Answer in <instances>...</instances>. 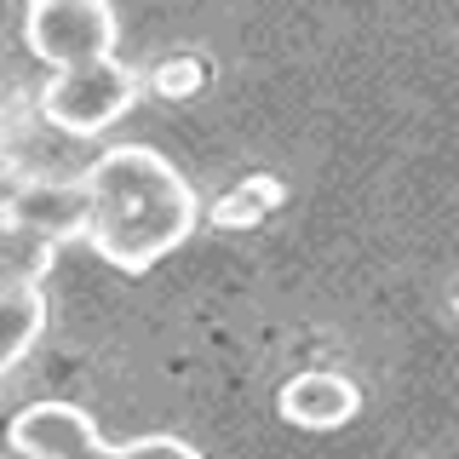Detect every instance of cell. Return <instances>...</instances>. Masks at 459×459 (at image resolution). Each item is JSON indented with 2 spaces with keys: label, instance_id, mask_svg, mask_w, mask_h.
<instances>
[{
  "label": "cell",
  "instance_id": "6da1fadb",
  "mask_svg": "<svg viewBox=\"0 0 459 459\" xmlns=\"http://www.w3.org/2000/svg\"><path fill=\"white\" fill-rule=\"evenodd\" d=\"M86 184V241L109 270L143 276L172 247L190 241L201 224V195L184 184V172L150 143H109L81 172Z\"/></svg>",
  "mask_w": 459,
  "mask_h": 459
},
{
  "label": "cell",
  "instance_id": "8992f818",
  "mask_svg": "<svg viewBox=\"0 0 459 459\" xmlns=\"http://www.w3.org/2000/svg\"><path fill=\"white\" fill-rule=\"evenodd\" d=\"M276 413L299 430H344L362 413V391L339 368H299L293 379H281Z\"/></svg>",
  "mask_w": 459,
  "mask_h": 459
},
{
  "label": "cell",
  "instance_id": "5b68a950",
  "mask_svg": "<svg viewBox=\"0 0 459 459\" xmlns=\"http://www.w3.org/2000/svg\"><path fill=\"white\" fill-rule=\"evenodd\" d=\"M6 448L18 459H109L115 442H104V430L92 425V413L75 402H23L6 425Z\"/></svg>",
  "mask_w": 459,
  "mask_h": 459
},
{
  "label": "cell",
  "instance_id": "3957f363",
  "mask_svg": "<svg viewBox=\"0 0 459 459\" xmlns=\"http://www.w3.org/2000/svg\"><path fill=\"white\" fill-rule=\"evenodd\" d=\"M115 40H121V18L104 0H35L23 12V47L40 64H52V75L104 64V57H115Z\"/></svg>",
  "mask_w": 459,
  "mask_h": 459
},
{
  "label": "cell",
  "instance_id": "ba28073f",
  "mask_svg": "<svg viewBox=\"0 0 459 459\" xmlns=\"http://www.w3.org/2000/svg\"><path fill=\"white\" fill-rule=\"evenodd\" d=\"M47 327V293H0V373H12L35 351Z\"/></svg>",
  "mask_w": 459,
  "mask_h": 459
},
{
  "label": "cell",
  "instance_id": "7a4b0ae2",
  "mask_svg": "<svg viewBox=\"0 0 459 459\" xmlns=\"http://www.w3.org/2000/svg\"><path fill=\"white\" fill-rule=\"evenodd\" d=\"M133 104H138V75L121 64V57L81 64V69H57V75L40 86V98H35L40 121H47L52 133H64V138L109 133Z\"/></svg>",
  "mask_w": 459,
  "mask_h": 459
},
{
  "label": "cell",
  "instance_id": "52a82bcc",
  "mask_svg": "<svg viewBox=\"0 0 459 459\" xmlns=\"http://www.w3.org/2000/svg\"><path fill=\"white\" fill-rule=\"evenodd\" d=\"M57 264V247L18 224H0V293H40Z\"/></svg>",
  "mask_w": 459,
  "mask_h": 459
},
{
  "label": "cell",
  "instance_id": "30bf717a",
  "mask_svg": "<svg viewBox=\"0 0 459 459\" xmlns=\"http://www.w3.org/2000/svg\"><path fill=\"white\" fill-rule=\"evenodd\" d=\"M207 57L201 52H167L161 64L150 69V92L155 98H167V104H184V98H195L201 86H207Z\"/></svg>",
  "mask_w": 459,
  "mask_h": 459
},
{
  "label": "cell",
  "instance_id": "277c9868",
  "mask_svg": "<svg viewBox=\"0 0 459 459\" xmlns=\"http://www.w3.org/2000/svg\"><path fill=\"white\" fill-rule=\"evenodd\" d=\"M86 212H92V201H86L81 172H29L12 190H0V224H18L52 247L75 236L86 241Z\"/></svg>",
  "mask_w": 459,
  "mask_h": 459
},
{
  "label": "cell",
  "instance_id": "8fae6325",
  "mask_svg": "<svg viewBox=\"0 0 459 459\" xmlns=\"http://www.w3.org/2000/svg\"><path fill=\"white\" fill-rule=\"evenodd\" d=\"M109 459H201V448H195V442H184V437H167V430H150V437L115 442Z\"/></svg>",
  "mask_w": 459,
  "mask_h": 459
},
{
  "label": "cell",
  "instance_id": "9c48e42d",
  "mask_svg": "<svg viewBox=\"0 0 459 459\" xmlns=\"http://www.w3.org/2000/svg\"><path fill=\"white\" fill-rule=\"evenodd\" d=\"M287 201L281 190V178H270V172H253V178H241L230 195L212 201V224L219 230H253V224H264L270 212H276Z\"/></svg>",
  "mask_w": 459,
  "mask_h": 459
}]
</instances>
